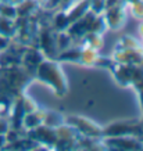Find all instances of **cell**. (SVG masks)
I'll use <instances>...</instances> for the list:
<instances>
[{"instance_id": "obj_1", "label": "cell", "mask_w": 143, "mask_h": 151, "mask_svg": "<svg viewBox=\"0 0 143 151\" xmlns=\"http://www.w3.org/2000/svg\"><path fill=\"white\" fill-rule=\"evenodd\" d=\"M33 76H36L40 82L53 86L57 96H64L67 93V81L56 61H42L35 69Z\"/></svg>"}, {"instance_id": "obj_2", "label": "cell", "mask_w": 143, "mask_h": 151, "mask_svg": "<svg viewBox=\"0 0 143 151\" xmlns=\"http://www.w3.org/2000/svg\"><path fill=\"white\" fill-rule=\"evenodd\" d=\"M114 136H136L143 140V122L122 121L103 128V137H114Z\"/></svg>"}, {"instance_id": "obj_3", "label": "cell", "mask_w": 143, "mask_h": 151, "mask_svg": "<svg viewBox=\"0 0 143 151\" xmlns=\"http://www.w3.org/2000/svg\"><path fill=\"white\" fill-rule=\"evenodd\" d=\"M65 122L69 124L71 126H74L82 136L86 137H93V139H103V128H100L99 125L93 124L92 121H89L86 118H81V116H67Z\"/></svg>"}, {"instance_id": "obj_4", "label": "cell", "mask_w": 143, "mask_h": 151, "mask_svg": "<svg viewBox=\"0 0 143 151\" xmlns=\"http://www.w3.org/2000/svg\"><path fill=\"white\" fill-rule=\"evenodd\" d=\"M102 140L106 148H118V150L143 148V140L136 136H114V137H103Z\"/></svg>"}, {"instance_id": "obj_5", "label": "cell", "mask_w": 143, "mask_h": 151, "mask_svg": "<svg viewBox=\"0 0 143 151\" xmlns=\"http://www.w3.org/2000/svg\"><path fill=\"white\" fill-rule=\"evenodd\" d=\"M125 21V10L122 4L113 6L110 9H106V24L111 29L121 28Z\"/></svg>"}, {"instance_id": "obj_6", "label": "cell", "mask_w": 143, "mask_h": 151, "mask_svg": "<svg viewBox=\"0 0 143 151\" xmlns=\"http://www.w3.org/2000/svg\"><path fill=\"white\" fill-rule=\"evenodd\" d=\"M90 1H92V0H83L79 4L75 6L72 10H69L68 13H67L69 22L72 24V22H75V21H78L79 18H82L83 15L90 10Z\"/></svg>"}, {"instance_id": "obj_7", "label": "cell", "mask_w": 143, "mask_h": 151, "mask_svg": "<svg viewBox=\"0 0 143 151\" xmlns=\"http://www.w3.org/2000/svg\"><path fill=\"white\" fill-rule=\"evenodd\" d=\"M43 114H45V111H39V110H35L32 112H27L22 119V125L25 126V129H33L43 124Z\"/></svg>"}, {"instance_id": "obj_8", "label": "cell", "mask_w": 143, "mask_h": 151, "mask_svg": "<svg viewBox=\"0 0 143 151\" xmlns=\"http://www.w3.org/2000/svg\"><path fill=\"white\" fill-rule=\"evenodd\" d=\"M0 35H4L7 37H11L17 35V27H15V21L6 17L0 15Z\"/></svg>"}, {"instance_id": "obj_9", "label": "cell", "mask_w": 143, "mask_h": 151, "mask_svg": "<svg viewBox=\"0 0 143 151\" xmlns=\"http://www.w3.org/2000/svg\"><path fill=\"white\" fill-rule=\"evenodd\" d=\"M65 118L56 111H47L43 114V124L50 126V128H58L60 125H64Z\"/></svg>"}, {"instance_id": "obj_10", "label": "cell", "mask_w": 143, "mask_h": 151, "mask_svg": "<svg viewBox=\"0 0 143 151\" xmlns=\"http://www.w3.org/2000/svg\"><path fill=\"white\" fill-rule=\"evenodd\" d=\"M69 25H71V22H69V19H68V15L63 10L54 15V19H53L54 29H57V31H65V29H68Z\"/></svg>"}, {"instance_id": "obj_11", "label": "cell", "mask_w": 143, "mask_h": 151, "mask_svg": "<svg viewBox=\"0 0 143 151\" xmlns=\"http://www.w3.org/2000/svg\"><path fill=\"white\" fill-rule=\"evenodd\" d=\"M0 15L10 19H15L17 18V6L1 0V3H0Z\"/></svg>"}, {"instance_id": "obj_12", "label": "cell", "mask_w": 143, "mask_h": 151, "mask_svg": "<svg viewBox=\"0 0 143 151\" xmlns=\"http://www.w3.org/2000/svg\"><path fill=\"white\" fill-rule=\"evenodd\" d=\"M132 15L136 17V18H143V0H138V1H135L132 3Z\"/></svg>"}, {"instance_id": "obj_13", "label": "cell", "mask_w": 143, "mask_h": 151, "mask_svg": "<svg viewBox=\"0 0 143 151\" xmlns=\"http://www.w3.org/2000/svg\"><path fill=\"white\" fill-rule=\"evenodd\" d=\"M10 45V37L4 36V35H0V51L6 50Z\"/></svg>"}, {"instance_id": "obj_14", "label": "cell", "mask_w": 143, "mask_h": 151, "mask_svg": "<svg viewBox=\"0 0 143 151\" xmlns=\"http://www.w3.org/2000/svg\"><path fill=\"white\" fill-rule=\"evenodd\" d=\"M7 146V139H6V133H0V148Z\"/></svg>"}, {"instance_id": "obj_15", "label": "cell", "mask_w": 143, "mask_h": 151, "mask_svg": "<svg viewBox=\"0 0 143 151\" xmlns=\"http://www.w3.org/2000/svg\"><path fill=\"white\" fill-rule=\"evenodd\" d=\"M125 3H131V4H132V3H135V1H138V0H124Z\"/></svg>"}, {"instance_id": "obj_16", "label": "cell", "mask_w": 143, "mask_h": 151, "mask_svg": "<svg viewBox=\"0 0 143 151\" xmlns=\"http://www.w3.org/2000/svg\"><path fill=\"white\" fill-rule=\"evenodd\" d=\"M139 29H140V33L143 35V22H142V25H140V28H139Z\"/></svg>"}, {"instance_id": "obj_17", "label": "cell", "mask_w": 143, "mask_h": 151, "mask_svg": "<svg viewBox=\"0 0 143 151\" xmlns=\"http://www.w3.org/2000/svg\"><path fill=\"white\" fill-rule=\"evenodd\" d=\"M0 3H1V0H0Z\"/></svg>"}]
</instances>
